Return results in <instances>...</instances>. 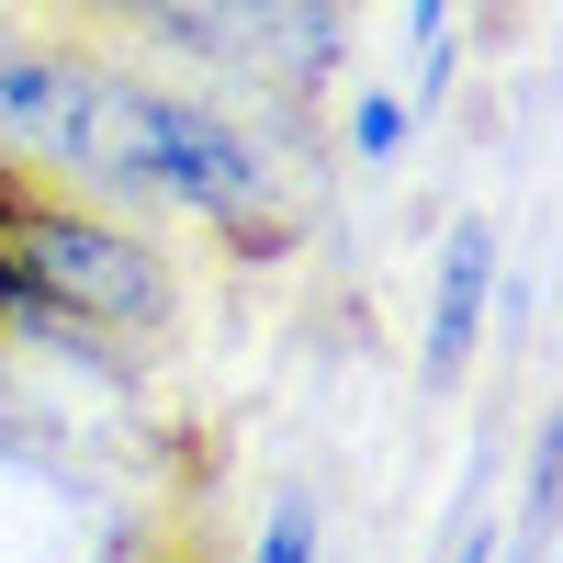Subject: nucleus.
I'll use <instances>...</instances> for the list:
<instances>
[{"mask_svg": "<svg viewBox=\"0 0 563 563\" xmlns=\"http://www.w3.org/2000/svg\"><path fill=\"white\" fill-rule=\"evenodd\" d=\"M45 12L124 45V57H169L180 79H203L238 113L316 102L350 45V0H45Z\"/></svg>", "mask_w": 563, "mask_h": 563, "instance_id": "1", "label": "nucleus"}, {"mask_svg": "<svg viewBox=\"0 0 563 563\" xmlns=\"http://www.w3.org/2000/svg\"><path fill=\"white\" fill-rule=\"evenodd\" d=\"M485 316H496V225L462 214L451 238H440V271H429V361H417V384H429V395H451L462 372H474Z\"/></svg>", "mask_w": 563, "mask_h": 563, "instance_id": "2", "label": "nucleus"}, {"mask_svg": "<svg viewBox=\"0 0 563 563\" xmlns=\"http://www.w3.org/2000/svg\"><path fill=\"white\" fill-rule=\"evenodd\" d=\"M68 23H0V158L12 169H57V113H68Z\"/></svg>", "mask_w": 563, "mask_h": 563, "instance_id": "3", "label": "nucleus"}, {"mask_svg": "<svg viewBox=\"0 0 563 563\" xmlns=\"http://www.w3.org/2000/svg\"><path fill=\"white\" fill-rule=\"evenodd\" d=\"M249 563H327V519H316V496H305V485H282V496H271V519L249 530Z\"/></svg>", "mask_w": 563, "mask_h": 563, "instance_id": "4", "label": "nucleus"}, {"mask_svg": "<svg viewBox=\"0 0 563 563\" xmlns=\"http://www.w3.org/2000/svg\"><path fill=\"white\" fill-rule=\"evenodd\" d=\"M406 135H417V102H395L384 79L350 90V158H361V169H395V158H406Z\"/></svg>", "mask_w": 563, "mask_h": 563, "instance_id": "5", "label": "nucleus"}, {"mask_svg": "<svg viewBox=\"0 0 563 563\" xmlns=\"http://www.w3.org/2000/svg\"><path fill=\"white\" fill-rule=\"evenodd\" d=\"M406 45H417V57L451 45V0H406Z\"/></svg>", "mask_w": 563, "mask_h": 563, "instance_id": "6", "label": "nucleus"}, {"mask_svg": "<svg viewBox=\"0 0 563 563\" xmlns=\"http://www.w3.org/2000/svg\"><path fill=\"white\" fill-rule=\"evenodd\" d=\"M440 563H496V530H462V541H451Z\"/></svg>", "mask_w": 563, "mask_h": 563, "instance_id": "7", "label": "nucleus"}]
</instances>
